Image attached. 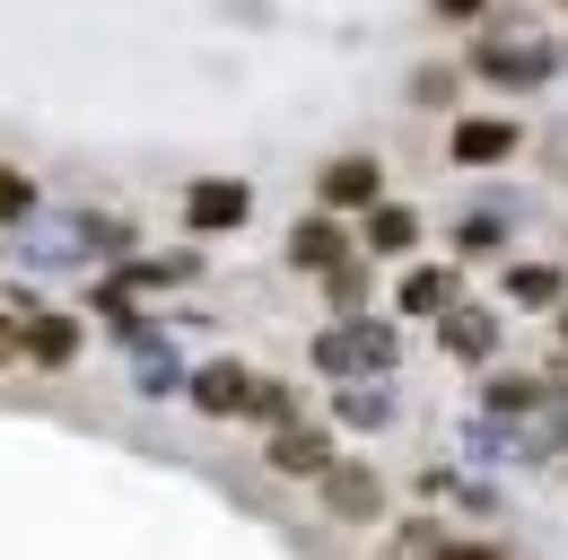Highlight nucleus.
Segmentation results:
<instances>
[{
  "instance_id": "f257e3e1",
  "label": "nucleus",
  "mask_w": 568,
  "mask_h": 560,
  "mask_svg": "<svg viewBox=\"0 0 568 560\" xmlns=\"http://www.w3.org/2000/svg\"><path fill=\"white\" fill-rule=\"evenodd\" d=\"M245 210H254V193H245V184H227V176H202V184L184 193V219H193V228H236Z\"/></svg>"
},
{
  "instance_id": "f03ea898",
  "label": "nucleus",
  "mask_w": 568,
  "mask_h": 560,
  "mask_svg": "<svg viewBox=\"0 0 568 560\" xmlns=\"http://www.w3.org/2000/svg\"><path fill=\"white\" fill-rule=\"evenodd\" d=\"M385 324H351V333H324V342H315V359H324V368H333V377H351V368H376V359H385Z\"/></svg>"
},
{
  "instance_id": "7ed1b4c3",
  "label": "nucleus",
  "mask_w": 568,
  "mask_h": 560,
  "mask_svg": "<svg viewBox=\"0 0 568 560\" xmlns=\"http://www.w3.org/2000/svg\"><path fill=\"white\" fill-rule=\"evenodd\" d=\"M315 193H324V210H358V202H376V158H333V167L315 176Z\"/></svg>"
},
{
  "instance_id": "20e7f679",
  "label": "nucleus",
  "mask_w": 568,
  "mask_h": 560,
  "mask_svg": "<svg viewBox=\"0 0 568 560\" xmlns=\"http://www.w3.org/2000/svg\"><path fill=\"white\" fill-rule=\"evenodd\" d=\"M507 149H516V123H490V114L455 123V158H464V167H498Z\"/></svg>"
},
{
  "instance_id": "39448f33",
  "label": "nucleus",
  "mask_w": 568,
  "mask_h": 560,
  "mask_svg": "<svg viewBox=\"0 0 568 560\" xmlns=\"http://www.w3.org/2000/svg\"><path fill=\"white\" fill-rule=\"evenodd\" d=\"M272 464L281 473H333V438L324 429H281L272 438Z\"/></svg>"
},
{
  "instance_id": "423d86ee",
  "label": "nucleus",
  "mask_w": 568,
  "mask_h": 560,
  "mask_svg": "<svg viewBox=\"0 0 568 560\" xmlns=\"http://www.w3.org/2000/svg\"><path fill=\"white\" fill-rule=\"evenodd\" d=\"M27 359H36V368H71L79 359V324L71 316H36V324H27Z\"/></svg>"
},
{
  "instance_id": "0eeeda50",
  "label": "nucleus",
  "mask_w": 568,
  "mask_h": 560,
  "mask_svg": "<svg viewBox=\"0 0 568 560\" xmlns=\"http://www.w3.org/2000/svg\"><path fill=\"white\" fill-rule=\"evenodd\" d=\"M193 403H202V412H245V403H254V377H245V368H202V377H193Z\"/></svg>"
},
{
  "instance_id": "6e6552de",
  "label": "nucleus",
  "mask_w": 568,
  "mask_h": 560,
  "mask_svg": "<svg viewBox=\"0 0 568 560\" xmlns=\"http://www.w3.org/2000/svg\"><path fill=\"white\" fill-rule=\"evenodd\" d=\"M324 499H333V517H376V473L333 464V473H324Z\"/></svg>"
},
{
  "instance_id": "1a4fd4ad",
  "label": "nucleus",
  "mask_w": 568,
  "mask_h": 560,
  "mask_svg": "<svg viewBox=\"0 0 568 560\" xmlns=\"http://www.w3.org/2000/svg\"><path fill=\"white\" fill-rule=\"evenodd\" d=\"M288 254H297V263H315V272H333V263H342V228H333V219H297Z\"/></svg>"
},
{
  "instance_id": "9d476101",
  "label": "nucleus",
  "mask_w": 568,
  "mask_h": 560,
  "mask_svg": "<svg viewBox=\"0 0 568 560\" xmlns=\"http://www.w3.org/2000/svg\"><path fill=\"white\" fill-rule=\"evenodd\" d=\"M446 350L455 359H490V316L481 307H446Z\"/></svg>"
},
{
  "instance_id": "9b49d317",
  "label": "nucleus",
  "mask_w": 568,
  "mask_h": 560,
  "mask_svg": "<svg viewBox=\"0 0 568 560\" xmlns=\"http://www.w3.org/2000/svg\"><path fill=\"white\" fill-rule=\"evenodd\" d=\"M507 298H516V307H560V272H551V263H516V272H507Z\"/></svg>"
},
{
  "instance_id": "f8f14e48",
  "label": "nucleus",
  "mask_w": 568,
  "mask_h": 560,
  "mask_svg": "<svg viewBox=\"0 0 568 560\" xmlns=\"http://www.w3.org/2000/svg\"><path fill=\"white\" fill-rule=\"evenodd\" d=\"M403 307H412V316H446V307H455V272H412L403 280Z\"/></svg>"
},
{
  "instance_id": "ddd939ff",
  "label": "nucleus",
  "mask_w": 568,
  "mask_h": 560,
  "mask_svg": "<svg viewBox=\"0 0 568 560\" xmlns=\"http://www.w3.org/2000/svg\"><path fill=\"white\" fill-rule=\"evenodd\" d=\"M412 237H420V219H412V210H385V202H376V219H367V246H376V254H403Z\"/></svg>"
},
{
  "instance_id": "4468645a",
  "label": "nucleus",
  "mask_w": 568,
  "mask_h": 560,
  "mask_svg": "<svg viewBox=\"0 0 568 560\" xmlns=\"http://www.w3.org/2000/svg\"><path fill=\"white\" fill-rule=\"evenodd\" d=\"M534 394H542V386H534V377H498V386H490V412H525V403H534Z\"/></svg>"
},
{
  "instance_id": "2eb2a0df",
  "label": "nucleus",
  "mask_w": 568,
  "mask_h": 560,
  "mask_svg": "<svg viewBox=\"0 0 568 560\" xmlns=\"http://www.w3.org/2000/svg\"><path fill=\"white\" fill-rule=\"evenodd\" d=\"M27 210H36V184H27V176H9V167H0V219H27Z\"/></svg>"
},
{
  "instance_id": "dca6fc26",
  "label": "nucleus",
  "mask_w": 568,
  "mask_h": 560,
  "mask_svg": "<svg viewBox=\"0 0 568 560\" xmlns=\"http://www.w3.org/2000/svg\"><path fill=\"white\" fill-rule=\"evenodd\" d=\"M367 298V280H358V263H333V307H358Z\"/></svg>"
},
{
  "instance_id": "f3484780",
  "label": "nucleus",
  "mask_w": 568,
  "mask_h": 560,
  "mask_svg": "<svg viewBox=\"0 0 568 560\" xmlns=\"http://www.w3.org/2000/svg\"><path fill=\"white\" fill-rule=\"evenodd\" d=\"M18 350H27V324H9V316H0V368H9Z\"/></svg>"
},
{
  "instance_id": "a211bd4d",
  "label": "nucleus",
  "mask_w": 568,
  "mask_h": 560,
  "mask_svg": "<svg viewBox=\"0 0 568 560\" xmlns=\"http://www.w3.org/2000/svg\"><path fill=\"white\" fill-rule=\"evenodd\" d=\"M437 18H481V0H428Z\"/></svg>"
},
{
  "instance_id": "6ab92c4d",
  "label": "nucleus",
  "mask_w": 568,
  "mask_h": 560,
  "mask_svg": "<svg viewBox=\"0 0 568 560\" xmlns=\"http://www.w3.org/2000/svg\"><path fill=\"white\" fill-rule=\"evenodd\" d=\"M446 560H498V552H490V543H455Z\"/></svg>"
},
{
  "instance_id": "aec40b11",
  "label": "nucleus",
  "mask_w": 568,
  "mask_h": 560,
  "mask_svg": "<svg viewBox=\"0 0 568 560\" xmlns=\"http://www.w3.org/2000/svg\"><path fill=\"white\" fill-rule=\"evenodd\" d=\"M560 333H568V307H560Z\"/></svg>"
}]
</instances>
